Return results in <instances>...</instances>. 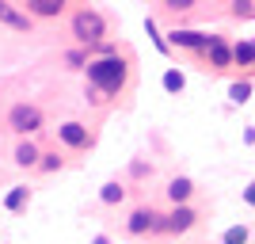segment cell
I'll list each match as a JSON object with an SVG mask.
<instances>
[{"instance_id": "44dd1931", "label": "cell", "mask_w": 255, "mask_h": 244, "mask_svg": "<svg viewBox=\"0 0 255 244\" xmlns=\"http://www.w3.org/2000/svg\"><path fill=\"white\" fill-rule=\"evenodd\" d=\"M233 11L236 15H248V11H252V0H233Z\"/></svg>"}, {"instance_id": "277c9868", "label": "cell", "mask_w": 255, "mask_h": 244, "mask_svg": "<svg viewBox=\"0 0 255 244\" xmlns=\"http://www.w3.org/2000/svg\"><path fill=\"white\" fill-rule=\"evenodd\" d=\"M57 134H61V141L69 149H88V126L84 122H61Z\"/></svg>"}, {"instance_id": "7c38bea8", "label": "cell", "mask_w": 255, "mask_h": 244, "mask_svg": "<svg viewBox=\"0 0 255 244\" xmlns=\"http://www.w3.org/2000/svg\"><path fill=\"white\" fill-rule=\"evenodd\" d=\"M233 65H255V42H236L233 46Z\"/></svg>"}, {"instance_id": "ac0fdd59", "label": "cell", "mask_w": 255, "mask_h": 244, "mask_svg": "<svg viewBox=\"0 0 255 244\" xmlns=\"http://www.w3.org/2000/svg\"><path fill=\"white\" fill-rule=\"evenodd\" d=\"M194 4H198V0H164V8H168V11H191Z\"/></svg>"}, {"instance_id": "603a6c76", "label": "cell", "mask_w": 255, "mask_h": 244, "mask_svg": "<svg viewBox=\"0 0 255 244\" xmlns=\"http://www.w3.org/2000/svg\"><path fill=\"white\" fill-rule=\"evenodd\" d=\"M92 244H111V241H107V237H96V241H92Z\"/></svg>"}, {"instance_id": "8fae6325", "label": "cell", "mask_w": 255, "mask_h": 244, "mask_svg": "<svg viewBox=\"0 0 255 244\" xmlns=\"http://www.w3.org/2000/svg\"><path fill=\"white\" fill-rule=\"evenodd\" d=\"M27 8L34 11V15H61V8H65V0H31Z\"/></svg>"}, {"instance_id": "cb8c5ba5", "label": "cell", "mask_w": 255, "mask_h": 244, "mask_svg": "<svg viewBox=\"0 0 255 244\" xmlns=\"http://www.w3.org/2000/svg\"><path fill=\"white\" fill-rule=\"evenodd\" d=\"M4 11H8V4H4V0H0V19H4Z\"/></svg>"}, {"instance_id": "7402d4cb", "label": "cell", "mask_w": 255, "mask_h": 244, "mask_svg": "<svg viewBox=\"0 0 255 244\" xmlns=\"http://www.w3.org/2000/svg\"><path fill=\"white\" fill-rule=\"evenodd\" d=\"M244 199H248V206H255V180L248 183V191H244Z\"/></svg>"}, {"instance_id": "7a4b0ae2", "label": "cell", "mask_w": 255, "mask_h": 244, "mask_svg": "<svg viewBox=\"0 0 255 244\" xmlns=\"http://www.w3.org/2000/svg\"><path fill=\"white\" fill-rule=\"evenodd\" d=\"M73 34H76V42L80 46H99L103 42V34H107V19L99 15V11H76L73 15Z\"/></svg>"}, {"instance_id": "9a60e30c", "label": "cell", "mask_w": 255, "mask_h": 244, "mask_svg": "<svg viewBox=\"0 0 255 244\" xmlns=\"http://www.w3.org/2000/svg\"><path fill=\"white\" fill-rule=\"evenodd\" d=\"M99 199H103L107 206H115V202H122V199H126V187H118V183H107L103 191H99Z\"/></svg>"}, {"instance_id": "4fadbf2b", "label": "cell", "mask_w": 255, "mask_h": 244, "mask_svg": "<svg viewBox=\"0 0 255 244\" xmlns=\"http://www.w3.org/2000/svg\"><path fill=\"white\" fill-rule=\"evenodd\" d=\"M4 23H8V27H15V31H31V15H23V11H15V8L4 11Z\"/></svg>"}, {"instance_id": "30bf717a", "label": "cell", "mask_w": 255, "mask_h": 244, "mask_svg": "<svg viewBox=\"0 0 255 244\" xmlns=\"http://www.w3.org/2000/svg\"><path fill=\"white\" fill-rule=\"evenodd\" d=\"M27 202H31V191H27V187H11V191L4 195V206H8L11 214H19Z\"/></svg>"}, {"instance_id": "5b68a950", "label": "cell", "mask_w": 255, "mask_h": 244, "mask_svg": "<svg viewBox=\"0 0 255 244\" xmlns=\"http://www.w3.org/2000/svg\"><path fill=\"white\" fill-rule=\"evenodd\" d=\"M213 34H202V31H171V46H183V50H198L202 53L210 46Z\"/></svg>"}, {"instance_id": "8992f818", "label": "cell", "mask_w": 255, "mask_h": 244, "mask_svg": "<svg viewBox=\"0 0 255 244\" xmlns=\"http://www.w3.org/2000/svg\"><path fill=\"white\" fill-rule=\"evenodd\" d=\"M202 53L210 57L213 69H229V65H233V50H229V46H225V38H217V34L210 38V46H206Z\"/></svg>"}, {"instance_id": "2e32d148", "label": "cell", "mask_w": 255, "mask_h": 244, "mask_svg": "<svg viewBox=\"0 0 255 244\" xmlns=\"http://www.w3.org/2000/svg\"><path fill=\"white\" fill-rule=\"evenodd\" d=\"M183 84H187V76H183L179 69H168V73H164V88H168V92H183Z\"/></svg>"}, {"instance_id": "ba28073f", "label": "cell", "mask_w": 255, "mask_h": 244, "mask_svg": "<svg viewBox=\"0 0 255 244\" xmlns=\"http://www.w3.org/2000/svg\"><path fill=\"white\" fill-rule=\"evenodd\" d=\"M191 191H194V183L187 180V176H175V180L168 183V199L175 202V206H183V202L191 199Z\"/></svg>"}, {"instance_id": "9c48e42d", "label": "cell", "mask_w": 255, "mask_h": 244, "mask_svg": "<svg viewBox=\"0 0 255 244\" xmlns=\"http://www.w3.org/2000/svg\"><path fill=\"white\" fill-rule=\"evenodd\" d=\"M38 157H42V153H38V145H34V141L23 138L19 145H15V164H19V168H31V164H38Z\"/></svg>"}, {"instance_id": "e0dca14e", "label": "cell", "mask_w": 255, "mask_h": 244, "mask_svg": "<svg viewBox=\"0 0 255 244\" xmlns=\"http://www.w3.org/2000/svg\"><path fill=\"white\" fill-rule=\"evenodd\" d=\"M221 244H248V229H244V225H233V229L225 233Z\"/></svg>"}, {"instance_id": "d6986e66", "label": "cell", "mask_w": 255, "mask_h": 244, "mask_svg": "<svg viewBox=\"0 0 255 244\" xmlns=\"http://www.w3.org/2000/svg\"><path fill=\"white\" fill-rule=\"evenodd\" d=\"M65 61L73 65V69H84V61H88V53H84V50H69V53H65Z\"/></svg>"}, {"instance_id": "5bb4252c", "label": "cell", "mask_w": 255, "mask_h": 244, "mask_svg": "<svg viewBox=\"0 0 255 244\" xmlns=\"http://www.w3.org/2000/svg\"><path fill=\"white\" fill-rule=\"evenodd\" d=\"M252 80H236L233 88H229V96H233V103H248V99H252Z\"/></svg>"}, {"instance_id": "d4e9b609", "label": "cell", "mask_w": 255, "mask_h": 244, "mask_svg": "<svg viewBox=\"0 0 255 244\" xmlns=\"http://www.w3.org/2000/svg\"><path fill=\"white\" fill-rule=\"evenodd\" d=\"M27 4H31V0H27Z\"/></svg>"}, {"instance_id": "ffe728a7", "label": "cell", "mask_w": 255, "mask_h": 244, "mask_svg": "<svg viewBox=\"0 0 255 244\" xmlns=\"http://www.w3.org/2000/svg\"><path fill=\"white\" fill-rule=\"evenodd\" d=\"M42 164V172H57L61 168V157H46V160H38Z\"/></svg>"}, {"instance_id": "3957f363", "label": "cell", "mask_w": 255, "mask_h": 244, "mask_svg": "<svg viewBox=\"0 0 255 244\" xmlns=\"http://www.w3.org/2000/svg\"><path fill=\"white\" fill-rule=\"evenodd\" d=\"M8 126L27 138V134H34V130H42V111H38L34 103H15L8 111Z\"/></svg>"}, {"instance_id": "52a82bcc", "label": "cell", "mask_w": 255, "mask_h": 244, "mask_svg": "<svg viewBox=\"0 0 255 244\" xmlns=\"http://www.w3.org/2000/svg\"><path fill=\"white\" fill-rule=\"evenodd\" d=\"M194 222H198V214H194L191 206L183 202V206H175V210L168 214V233H187Z\"/></svg>"}, {"instance_id": "6da1fadb", "label": "cell", "mask_w": 255, "mask_h": 244, "mask_svg": "<svg viewBox=\"0 0 255 244\" xmlns=\"http://www.w3.org/2000/svg\"><path fill=\"white\" fill-rule=\"evenodd\" d=\"M88 80L107 96H118L126 84V61L122 57H96V61H88Z\"/></svg>"}]
</instances>
